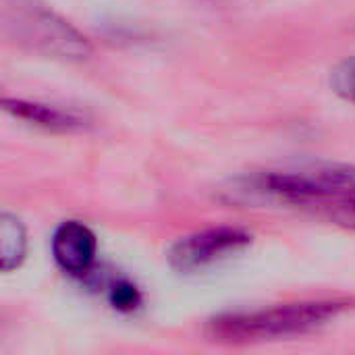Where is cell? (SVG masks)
<instances>
[{"label":"cell","instance_id":"cell-8","mask_svg":"<svg viewBox=\"0 0 355 355\" xmlns=\"http://www.w3.org/2000/svg\"><path fill=\"white\" fill-rule=\"evenodd\" d=\"M331 85L343 100L355 104V56L345 58L341 64L333 69Z\"/></svg>","mask_w":355,"mask_h":355},{"label":"cell","instance_id":"cell-9","mask_svg":"<svg viewBox=\"0 0 355 355\" xmlns=\"http://www.w3.org/2000/svg\"><path fill=\"white\" fill-rule=\"evenodd\" d=\"M110 302H112L114 308L129 312V310H135V308H137V304H139V293H137V289H135L133 285H129V283H119V285H114V289H112V293H110Z\"/></svg>","mask_w":355,"mask_h":355},{"label":"cell","instance_id":"cell-7","mask_svg":"<svg viewBox=\"0 0 355 355\" xmlns=\"http://www.w3.org/2000/svg\"><path fill=\"white\" fill-rule=\"evenodd\" d=\"M25 229L21 220L8 212L0 218V254H2V270L10 272L17 268L25 258Z\"/></svg>","mask_w":355,"mask_h":355},{"label":"cell","instance_id":"cell-6","mask_svg":"<svg viewBox=\"0 0 355 355\" xmlns=\"http://www.w3.org/2000/svg\"><path fill=\"white\" fill-rule=\"evenodd\" d=\"M4 110L10 112L17 119H23L31 125L44 127V129H52V131H71V129H79L83 125V121L79 116H75L69 110H60L54 106H46V104H37V102H25V100H10L4 98Z\"/></svg>","mask_w":355,"mask_h":355},{"label":"cell","instance_id":"cell-3","mask_svg":"<svg viewBox=\"0 0 355 355\" xmlns=\"http://www.w3.org/2000/svg\"><path fill=\"white\" fill-rule=\"evenodd\" d=\"M4 29L21 46L44 56L83 60L92 54L89 40L37 0H15L6 4Z\"/></svg>","mask_w":355,"mask_h":355},{"label":"cell","instance_id":"cell-5","mask_svg":"<svg viewBox=\"0 0 355 355\" xmlns=\"http://www.w3.org/2000/svg\"><path fill=\"white\" fill-rule=\"evenodd\" d=\"M52 254L62 270L81 275L94 262L96 237L85 225L77 220L62 223L52 237Z\"/></svg>","mask_w":355,"mask_h":355},{"label":"cell","instance_id":"cell-2","mask_svg":"<svg viewBox=\"0 0 355 355\" xmlns=\"http://www.w3.org/2000/svg\"><path fill=\"white\" fill-rule=\"evenodd\" d=\"M343 310H347V302L322 300L287 304L248 314H225L208 324V333L216 341L233 343L304 335L329 324Z\"/></svg>","mask_w":355,"mask_h":355},{"label":"cell","instance_id":"cell-4","mask_svg":"<svg viewBox=\"0 0 355 355\" xmlns=\"http://www.w3.org/2000/svg\"><path fill=\"white\" fill-rule=\"evenodd\" d=\"M252 235L241 229H208L177 241L168 254L171 264L181 272L202 270L250 245Z\"/></svg>","mask_w":355,"mask_h":355},{"label":"cell","instance_id":"cell-1","mask_svg":"<svg viewBox=\"0 0 355 355\" xmlns=\"http://www.w3.org/2000/svg\"><path fill=\"white\" fill-rule=\"evenodd\" d=\"M237 191L310 210L335 225L355 229V166L329 164L295 173H264Z\"/></svg>","mask_w":355,"mask_h":355}]
</instances>
